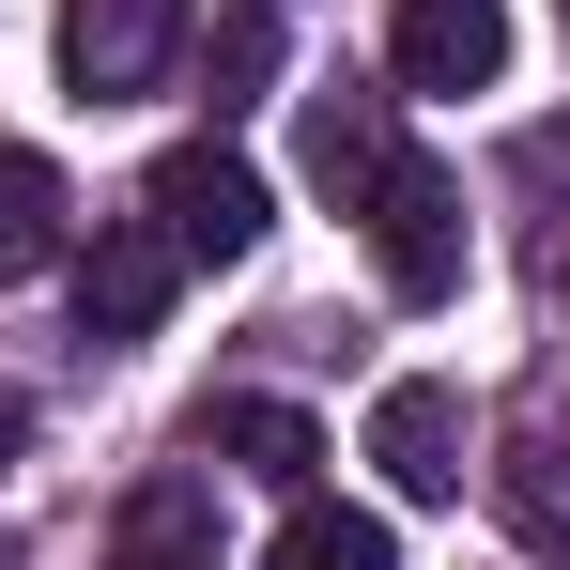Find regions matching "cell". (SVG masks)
<instances>
[{"label":"cell","instance_id":"6da1fadb","mask_svg":"<svg viewBox=\"0 0 570 570\" xmlns=\"http://www.w3.org/2000/svg\"><path fill=\"white\" fill-rule=\"evenodd\" d=\"M355 216H371V263H385L401 308H448V293H463V186H448L432 155H401Z\"/></svg>","mask_w":570,"mask_h":570},{"label":"cell","instance_id":"7a4b0ae2","mask_svg":"<svg viewBox=\"0 0 570 570\" xmlns=\"http://www.w3.org/2000/svg\"><path fill=\"white\" fill-rule=\"evenodd\" d=\"M139 200H155V232H170L186 263H247V247H263V170H247L232 139H170Z\"/></svg>","mask_w":570,"mask_h":570},{"label":"cell","instance_id":"3957f363","mask_svg":"<svg viewBox=\"0 0 570 570\" xmlns=\"http://www.w3.org/2000/svg\"><path fill=\"white\" fill-rule=\"evenodd\" d=\"M186 0H62V78L94 108H124V94H155L170 62H186Z\"/></svg>","mask_w":570,"mask_h":570},{"label":"cell","instance_id":"277c9868","mask_svg":"<svg viewBox=\"0 0 570 570\" xmlns=\"http://www.w3.org/2000/svg\"><path fill=\"white\" fill-rule=\"evenodd\" d=\"M170 293H186V247H170L155 216H108L94 263H78V340H94V355L155 340V324H170Z\"/></svg>","mask_w":570,"mask_h":570},{"label":"cell","instance_id":"5b68a950","mask_svg":"<svg viewBox=\"0 0 570 570\" xmlns=\"http://www.w3.org/2000/svg\"><path fill=\"white\" fill-rule=\"evenodd\" d=\"M385 78H401V94H493V78H509V0H401Z\"/></svg>","mask_w":570,"mask_h":570},{"label":"cell","instance_id":"8992f818","mask_svg":"<svg viewBox=\"0 0 570 570\" xmlns=\"http://www.w3.org/2000/svg\"><path fill=\"white\" fill-rule=\"evenodd\" d=\"M371 463H385V493L448 509V493H463V401H448L432 371H401V385L371 401Z\"/></svg>","mask_w":570,"mask_h":570},{"label":"cell","instance_id":"52a82bcc","mask_svg":"<svg viewBox=\"0 0 570 570\" xmlns=\"http://www.w3.org/2000/svg\"><path fill=\"white\" fill-rule=\"evenodd\" d=\"M493 524H509L540 570H570V432H509V463H493Z\"/></svg>","mask_w":570,"mask_h":570},{"label":"cell","instance_id":"ba28073f","mask_svg":"<svg viewBox=\"0 0 570 570\" xmlns=\"http://www.w3.org/2000/svg\"><path fill=\"white\" fill-rule=\"evenodd\" d=\"M385 170H401V139H385V94H308V186L355 216Z\"/></svg>","mask_w":570,"mask_h":570},{"label":"cell","instance_id":"9c48e42d","mask_svg":"<svg viewBox=\"0 0 570 570\" xmlns=\"http://www.w3.org/2000/svg\"><path fill=\"white\" fill-rule=\"evenodd\" d=\"M200 448H232V463H247V478H278V493L324 463V432H308L293 401H216V416H200Z\"/></svg>","mask_w":570,"mask_h":570},{"label":"cell","instance_id":"30bf717a","mask_svg":"<svg viewBox=\"0 0 570 570\" xmlns=\"http://www.w3.org/2000/svg\"><path fill=\"white\" fill-rule=\"evenodd\" d=\"M263 570H401V540H385L371 509H324V493H293V524H278V556Z\"/></svg>","mask_w":570,"mask_h":570},{"label":"cell","instance_id":"8fae6325","mask_svg":"<svg viewBox=\"0 0 570 570\" xmlns=\"http://www.w3.org/2000/svg\"><path fill=\"white\" fill-rule=\"evenodd\" d=\"M47 247H62V170H47V155H16V139H0V278H31V263H47Z\"/></svg>","mask_w":570,"mask_h":570},{"label":"cell","instance_id":"7c38bea8","mask_svg":"<svg viewBox=\"0 0 570 570\" xmlns=\"http://www.w3.org/2000/svg\"><path fill=\"white\" fill-rule=\"evenodd\" d=\"M216 78H232V94H263V78H278V16H263V0L216 31Z\"/></svg>","mask_w":570,"mask_h":570},{"label":"cell","instance_id":"4fadbf2b","mask_svg":"<svg viewBox=\"0 0 570 570\" xmlns=\"http://www.w3.org/2000/svg\"><path fill=\"white\" fill-rule=\"evenodd\" d=\"M108 570H216V556H200V540H124Z\"/></svg>","mask_w":570,"mask_h":570},{"label":"cell","instance_id":"5bb4252c","mask_svg":"<svg viewBox=\"0 0 570 570\" xmlns=\"http://www.w3.org/2000/svg\"><path fill=\"white\" fill-rule=\"evenodd\" d=\"M0 448H16V401H0Z\"/></svg>","mask_w":570,"mask_h":570},{"label":"cell","instance_id":"9a60e30c","mask_svg":"<svg viewBox=\"0 0 570 570\" xmlns=\"http://www.w3.org/2000/svg\"><path fill=\"white\" fill-rule=\"evenodd\" d=\"M556 308H570V263H556Z\"/></svg>","mask_w":570,"mask_h":570},{"label":"cell","instance_id":"2e32d148","mask_svg":"<svg viewBox=\"0 0 570 570\" xmlns=\"http://www.w3.org/2000/svg\"><path fill=\"white\" fill-rule=\"evenodd\" d=\"M0 570H16V556H0Z\"/></svg>","mask_w":570,"mask_h":570}]
</instances>
